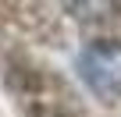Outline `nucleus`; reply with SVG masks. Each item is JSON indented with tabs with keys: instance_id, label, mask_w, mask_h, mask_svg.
<instances>
[{
	"instance_id": "nucleus-1",
	"label": "nucleus",
	"mask_w": 121,
	"mask_h": 117,
	"mask_svg": "<svg viewBox=\"0 0 121 117\" xmlns=\"http://www.w3.org/2000/svg\"><path fill=\"white\" fill-rule=\"evenodd\" d=\"M78 75L96 96H117L121 92V43L96 39L78 53Z\"/></svg>"
}]
</instances>
